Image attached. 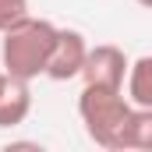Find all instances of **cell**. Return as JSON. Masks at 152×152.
<instances>
[{
    "label": "cell",
    "instance_id": "obj_1",
    "mask_svg": "<svg viewBox=\"0 0 152 152\" xmlns=\"http://www.w3.org/2000/svg\"><path fill=\"white\" fill-rule=\"evenodd\" d=\"M53 42H57V25L46 18L25 14L21 21L0 32V67L14 78L32 81V78L46 75Z\"/></svg>",
    "mask_w": 152,
    "mask_h": 152
},
{
    "label": "cell",
    "instance_id": "obj_2",
    "mask_svg": "<svg viewBox=\"0 0 152 152\" xmlns=\"http://www.w3.org/2000/svg\"><path fill=\"white\" fill-rule=\"evenodd\" d=\"M131 110H134V103L127 99L124 88L85 85L78 96V117L85 124V134L99 149H110V152H120V134H124Z\"/></svg>",
    "mask_w": 152,
    "mask_h": 152
},
{
    "label": "cell",
    "instance_id": "obj_3",
    "mask_svg": "<svg viewBox=\"0 0 152 152\" xmlns=\"http://www.w3.org/2000/svg\"><path fill=\"white\" fill-rule=\"evenodd\" d=\"M127 71H131V57L120 46H113V42H99V46H88L81 78H85V85L124 88L127 85Z\"/></svg>",
    "mask_w": 152,
    "mask_h": 152
},
{
    "label": "cell",
    "instance_id": "obj_4",
    "mask_svg": "<svg viewBox=\"0 0 152 152\" xmlns=\"http://www.w3.org/2000/svg\"><path fill=\"white\" fill-rule=\"evenodd\" d=\"M85 57H88L85 36H81L78 28H57V42H53L50 64H46V78H50V81H71V78H81Z\"/></svg>",
    "mask_w": 152,
    "mask_h": 152
},
{
    "label": "cell",
    "instance_id": "obj_5",
    "mask_svg": "<svg viewBox=\"0 0 152 152\" xmlns=\"http://www.w3.org/2000/svg\"><path fill=\"white\" fill-rule=\"evenodd\" d=\"M32 113V88L25 78H14L4 71L0 78V127H18Z\"/></svg>",
    "mask_w": 152,
    "mask_h": 152
},
{
    "label": "cell",
    "instance_id": "obj_6",
    "mask_svg": "<svg viewBox=\"0 0 152 152\" xmlns=\"http://www.w3.org/2000/svg\"><path fill=\"white\" fill-rule=\"evenodd\" d=\"M120 152H152V106L131 110L120 134Z\"/></svg>",
    "mask_w": 152,
    "mask_h": 152
},
{
    "label": "cell",
    "instance_id": "obj_7",
    "mask_svg": "<svg viewBox=\"0 0 152 152\" xmlns=\"http://www.w3.org/2000/svg\"><path fill=\"white\" fill-rule=\"evenodd\" d=\"M124 92H127V99H131L134 106H152V53L131 60Z\"/></svg>",
    "mask_w": 152,
    "mask_h": 152
},
{
    "label": "cell",
    "instance_id": "obj_8",
    "mask_svg": "<svg viewBox=\"0 0 152 152\" xmlns=\"http://www.w3.org/2000/svg\"><path fill=\"white\" fill-rule=\"evenodd\" d=\"M28 14V0H0V32Z\"/></svg>",
    "mask_w": 152,
    "mask_h": 152
},
{
    "label": "cell",
    "instance_id": "obj_9",
    "mask_svg": "<svg viewBox=\"0 0 152 152\" xmlns=\"http://www.w3.org/2000/svg\"><path fill=\"white\" fill-rule=\"evenodd\" d=\"M134 4H142L145 11H152V0H134Z\"/></svg>",
    "mask_w": 152,
    "mask_h": 152
},
{
    "label": "cell",
    "instance_id": "obj_10",
    "mask_svg": "<svg viewBox=\"0 0 152 152\" xmlns=\"http://www.w3.org/2000/svg\"><path fill=\"white\" fill-rule=\"evenodd\" d=\"M0 78H4V67H0Z\"/></svg>",
    "mask_w": 152,
    "mask_h": 152
}]
</instances>
